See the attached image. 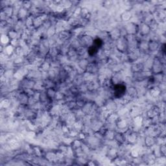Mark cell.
Returning a JSON list of instances; mask_svg holds the SVG:
<instances>
[{"mask_svg": "<svg viewBox=\"0 0 166 166\" xmlns=\"http://www.w3.org/2000/svg\"><path fill=\"white\" fill-rule=\"evenodd\" d=\"M121 19L123 21H129L132 17V13L129 10H126L124 12H123L121 16Z\"/></svg>", "mask_w": 166, "mask_h": 166, "instance_id": "cell-23", "label": "cell"}, {"mask_svg": "<svg viewBox=\"0 0 166 166\" xmlns=\"http://www.w3.org/2000/svg\"><path fill=\"white\" fill-rule=\"evenodd\" d=\"M138 140V135L135 131L130 132L128 135L126 136V141L129 142L130 145H132L136 143Z\"/></svg>", "mask_w": 166, "mask_h": 166, "instance_id": "cell-8", "label": "cell"}, {"mask_svg": "<svg viewBox=\"0 0 166 166\" xmlns=\"http://www.w3.org/2000/svg\"><path fill=\"white\" fill-rule=\"evenodd\" d=\"M10 104V102L8 99H5L4 100L1 101V107L4 108H7Z\"/></svg>", "mask_w": 166, "mask_h": 166, "instance_id": "cell-27", "label": "cell"}, {"mask_svg": "<svg viewBox=\"0 0 166 166\" xmlns=\"http://www.w3.org/2000/svg\"><path fill=\"white\" fill-rule=\"evenodd\" d=\"M15 48H14L12 45H7L5 48H4V50H5V55L6 54L7 55H10L12 54L13 53H15Z\"/></svg>", "mask_w": 166, "mask_h": 166, "instance_id": "cell-22", "label": "cell"}, {"mask_svg": "<svg viewBox=\"0 0 166 166\" xmlns=\"http://www.w3.org/2000/svg\"><path fill=\"white\" fill-rule=\"evenodd\" d=\"M95 103H92V102H86L83 105V107L81 108V110H83L85 115H90L91 113L94 112L97 110L95 108Z\"/></svg>", "mask_w": 166, "mask_h": 166, "instance_id": "cell-5", "label": "cell"}, {"mask_svg": "<svg viewBox=\"0 0 166 166\" xmlns=\"http://www.w3.org/2000/svg\"><path fill=\"white\" fill-rule=\"evenodd\" d=\"M29 10H27L26 9L23 8V7H20L18 10V14H17V17L18 18L19 20H22L23 19H26L29 16H27V13Z\"/></svg>", "mask_w": 166, "mask_h": 166, "instance_id": "cell-13", "label": "cell"}, {"mask_svg": "<svg viewBox=\"0 0 166 166\" xmlns=\"http://www.w3.org/2000/svg\"><path fill=\"white\" fill-rule=\"evenodd\" d=\"M126 94H127L132 98H133L137 96V95L138 94V91H137L136 87L133 86H129L128 88H127Z\"/></svg>", "mask_w": 166, "mask_h": 166, "instance_id": "cell-17", "label": "cell"}, {"mask_svg": "<svg viewBox=\"0 0 166 166\" xmlns=\"http://www.w3.org/2000/svg\"><path fill=\"white\" fill-rule=\"evenodd\" d=\"M114 140L119 145L123 144L126 141L125 134L123 133V132H116Z\"/></svg>", "mask_w": 166, "mask_h": 166, "instance_id": "cell-7", "label": "cell"}, {"mask_svg": "<svg viewBox=\"0 0 166 166\" xmlns=\"http://www.w3.org/2000/svg\"><path fill=\"white\" fill-rule=\"evenodd\" d=\"M89 63H90V62H89V61H88V59H87L86 58H83L82 59H80V61H79L78 66H79L80 69H84L86 71L87 66H88V64H89Z\"/></svg>", "mask_w": 166, "mask_h": 166, "instance_id": "cell-19", "label": "cell"}, {"mask_svg": "<svg viewBox=\"0 0 166 166\" xmlns=\"http://www.w3.org/2000/svg\"><path fill=\"white\" fill-rule=\"evenodd\" d=\"M45 91H46V94L48 98L50 100L52 99H55V94L56 91L55 90L54 88H46L45 90Z\"/></svg>", "mask_w": 166, "mask_h": 166, "instance_id": "cell-20", "label": "cell"}, {"mask_svg": "<svg viewBox=\"0 0 166 166\" xmlns=\"http://www.w3.org/2000/svg\"><path fill=\"white\" fill-rule=\"evenodd\" d=\"M163 68H164V64L162 62V60L159 59L158 57L154 58L153 60V66H152V68L151 69V72L153 73L154 74L162 73Z\"/></svg>", "mask_w": 166, "mask_h": 166, "instance_id": "cell-1", "label": "cell"}, {"mask_svg": "<svg viewBox=\"0 0 166 166\" xmlns=\"http://www.w3.org/2000/svg\"><path fill=\"white\" fill-rule=\"evenodd\" d=\"M108 35L109 38H110L112 40H117L120 37H121V31L119 29H114L111 31L110 33H108Z\"/></svg>", "mask_w": 166, "mask_h": 166, "instance_id": "cell-14", "label": "cell"}, {"mask_svg": "<svg viewBox=\"0 0 166 166\" xmlns=\"http://www.w3.org/2000/svg\"><path fill=\"white\" fill-rule=\"evenodd\" d=\"M8 37H9V38L11 40H14V39H17V37L18 34V31L16 30H10L8 32Z\"/></svg>", "mask_w": 166, "mask_h": 166, "instance_id": "cell-24", "label": "cell"}, {"mask_svg": "<svg viewBox=\"0 0 166 166\" xmlns=\"http://www.w3.org/2000/svg\"><path fill=\"white\" fill-rule=\"evenodd\" d=\"M144 64L142 62H137L136 61L133 63L132 65L131 69L133 73L142 72L144 69Z\"/></svg>", "mask_w": 166, "mask_h": 166, "instance_id": "cell-15", "label": "cell"}, {"mask_svg": "<svg viewBox=\"0 0 166 166\" xmlns=\"http://www.w3.org/2000/svg\"><path fill=\"white\" fill-rule=\"evenodd\" d=\"M45 158H46L48 161H55L56 160H58L57 156H56V153H52V152H49L48 153L45 155Z\"/></svg>", "mask_w": 166, "mask_h": 166, "instance_id": "cell-21", "label": "cell"}, {"mask_svg": "<svg viewBox=\"0 0 166 166\" xmlns=\"http://www.w3.org/2000/svg\"><path fill=\"white\" fill-rule=\"evenodd\" d=\"M64 97V95L63 94V93L61 92V91H56V94H55V99L57 100V101H60L62 100Z\"/></svg>", "mask_w": 166, "mask_h": 166, "instance_id": "cell-28", "label": "cell"}, {"mask_svg": "<svg viewBox=\"0 0 166 166\" xmlns=\"http://www.w3.org/2000/svg\"><path fill=\"white\" fill-rule=\"evenodd\" d=\"M107 157L112 160H114L116 158L118 157V151L114 147H110L107 151Z\"/></svg>", "mask_w": 166, "mask_h": 166, "instance_id": "cell-12", "label": "cell"}, {"mask_svg": "<svg viewBox=\"0 0 166 166\" xmlns=\"http://www.w3.org/2000/svg\"><path fill=\"white\" fill-rule=\"evenodd\" d=\"M116 48L120 53L127 52L129 50L128 44L125 37H120L119 39L116 40Z\"/></svg>", "mask_w": 166, "mask_h": 166, "instance_id": "cell-2", "label": "cell"}, {"mask_svg": "<svg viewBox=\"0 0 166 166\" xmlns=\"http://www.w3.org/2000/svg\"><path fill=\"white\" fill-rule=\"evenodd\" d=\"M9 41L10 42V39L8 37V35H7L5 34H3L1 35V42L3 44H7L9 42Z\"/></svg>", "mask_w": 166, "mask_h": 166, "instance_id": "cell-25", "label": "cell"}, {"mask_svg": "<svg viewBox=\"0 0 166 166\" xmlns=\"http://www.w3.org/2000/svg\"><path fill=\"white\" fill-rule=\"evenodd\" d=\"M71 33L69 32V31H63L61 33H59V39L61 41H66L69 39V38H71Z\"/></svg>", "mask_w": 166, "mask_h": 166, "instance_id": "cell-16", "label": "cell"}, {"mask_svg": "<svg viewBox=\"0 0 166 166\" xmlns=\"http://www.w3.org/2000/svg\"><path fill=\"white\" fill-rule=\"evenodd\" d=\"M99 71V67L98 65L96 63H95L94 62H90V63L88 64V65L86 68V72L91 73V74H95L96 73Z\"/></svg>", "mask_w": 166, "mask_h": 166, "instance_id": "cell-10", "label": "cell"}, {"mask_svg": "<svg viewBox=\"0 0 166 166\" xmlns=\"http://www.w3.org/2000/svg\"><path fill=\"white\" fill-rule=\"evenodd\" d=\"M150 94L152 97H157L159 96V95H160V94H162V90L160 88L155 86L151 88Z\"/></svg>", "mask_w": 166, "mask_h": 166, "instance_id": "cell-18", "label": "cell"}, {"mask_svg": "<svg viewBox=\"0 0 166 166\" xmlns=\"http://www.w3.org/2000/svg\"><path fill=\"white\" fill-rule=\"evenodd\" d=\"M79 41L80 42L81 46L84 47V48H88L92 45L93 42H94V40L92 39L90 36L88 34H83L79 38Z\"/></svg>", "mask_w": 166, "mask_h": 166, "instance_id": "cell-4", "label": "cell"}, {"mask_svg": "<svg viewBox=\"0 0 166 166\" xmlns=\"http://www.w3.org/2000/svg\"><path fill=\"white\" fill-rule=\"evenodd\" d=\"M160 48V44L156 40H151L149 42L148 45V50L151 53L156 52Z\"/></svg>", "mask_w": 166, "mask_h": 166, "instance_id": "cell-9", "label": "cell"}, {"mask_svg": "<svg viewBox=\"0 0 166 166\" xmlns=\"http://www.w3.org/2000/svg\"><path fill=\"white\" fill-rule=\"evenodd\" d=\"M144 143H145V146L146 147H152L153 146H155L156 143V137L151 136H147L146 137H145Z\"/></svg>", "mask_w": 166, "mask_h": 166, "instance_id": "cell-11", "label": "cell"}, {"mask_svg": "<svg viewBox=\"0 0 166 166\" xmlns=\"http://www.w3.org/2000/svg\"><path fill=\"white\" fill-rule=\"evenodd\" d=\"M151 29L150 27L148 24L142 23L140 26H138V33H140L142 37L147 36L151 33Z\"/></svg>", "mask_w": 166, "mask_h": 166, "instance_id": "cell-6", "label": "cell"}, {"mask_svg": "<svg viewBox=\"0 0 166 166\" xmlns=\"http://www.w3.org/2000/svg\"><path fill=\"white\" fill-rule=\"evenodd\" d=\"M82 142H80V140H76L72 141V146L73 147L75 148V149H77V148L81 147V146H82Z\"/></svg>", "mask_w": 166, "mask_h": 166, "instance_id": "cell-26", "label": "cell"}, {"mask_svg": "<svg viewBox=\"0 0 166 166\" xmlns=\"http://www.w3.org/2000/svg\"><path fill=\"white\" fill-rule=\"evenodd\" d=\"M123 29H125L127 35H136L138 33V26L132 22L127 23Z\"/></svg>", "mask_w": 166, "mask_h": 166, "instance_id": "cell-3", "label": "cell"}]
</instances>
